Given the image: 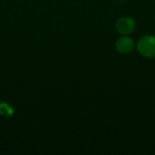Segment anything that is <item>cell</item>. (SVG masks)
I'll use <instances>...</instances> for the list:
<instances>
[{"label":"cell","instance_id":"1","mask_svg":"<svg viewBox=\"0 0 155 155\" xmlns=\"http://www.w3.org/2000/svg\"><path fill=\"white\" fill-rule=\"evenodd\" d=\"M138 51L145 57H155V36L154 35H143L140 38L137 45Z\"/></svg>","mask_w":155,"mask_h":155},{"label":"cell","instance_id":"2","mask_svg":"<svg viewBox=\"0 0 155 155\" xmlns=\"http://www.w3.org/2000/svg\"><path fill=\"white\" fill-rule=\"evenodd\" d=\"M116 30L118 33L122 35H128L131 34L135 28V22L131 17H122L116 22Z\"/></svg>","mask_w":155,"mask_h":155},{"label":"cell","instance_id":"3","mask_svg":"<svg viewBox=\"0 0 155 155\" xmlns=\"http://www.w3.org/2000/svg\"><path fill=\"white\" fill-rule=\"evenodd\" d=\"M134 41L130 37H121L116 41V49L121 54H129L134 49Z\"/></svg>","mask_w":155,"mask_h":155},{"label":"cell","instance_id":"4","mask_svg":"<svg viewBox=\"0 0 155 155\" xmlns=\"http://www.w3.org/2000/svg\"><path fill=\"white\" fill-rule=\"evenodd\" d=\"M13 113H14L13 108L8 104H5V103L0 104V114L5 115V116H11Z\"/></svg>","mask_w":155,"mask_h":155},{"label":"cell","instance_id":"5","mask_svg":"<svg viewBox=\"0 0 155 155\" xmlns=\"http://www.w3.org/2000/svg\"><path fill=\"white\" fill-rule=\"evenodd\" d=\"M154 20H155V16H154Z\"/></svg>","mask_w":155,"mask_h":155}]
</instances>
